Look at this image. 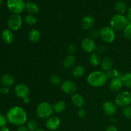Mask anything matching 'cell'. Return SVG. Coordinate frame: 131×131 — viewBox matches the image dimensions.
Segmentation results:
<instances>
[{"mask_svg":"<svg viewBox=\"0 0 131 131\" xmlns=\"http://www.w3.org/2000/svg\"><path fill=\"white\" fill-rule=\"evenodd\" d=\"M6 118L10 124L21 126L26 122L28 115L25 110L21 107L14 106L8 111Z\"/></svg>","mask_w":131,"mask_h":131,"instance_id":"1","label":"cell"},{"mask_svg":"<svg viewBox=\"0 0 131 131\" xmlns=\"http://www.w3.org/2000/svg\"><path fill=\"white\" fill-rule=\"evenodd\" d=\"M107 80V76L104 71H95L89 74L87 78L90 85L99 88L104 85Z\"/></svg>","mask_w":131,"mask_h":131,"instance_id":"2","label":"cell"},{"mask_svg":"<svg viewBox=\"0 0 131 131\" xmlns=\"http://www.w3.org/2000/svg\"><path fill=\"white\" fill-rule=\"evenodd\" d=\"M53 107L47 102L40 103L37 107V115L41 119H48L53 113Z\"/></svg>","mask_w":131,"mask_h":131,"instance_id":"3","label":"cell"},{"mask_svg":"<svg viewBox=\"0 0 131 131\" xmlns=\"http://www.w3.org/2000/svg\"><path fill=\"white\" fill-rule=\"evenodd\" d=\"M127 25V20L122 14H115L110 20V27H111L115 31H117L124 30Z\"/></svg>","mask_w":131,"mask_h":131,"instance_id":"4","label":"cell"},{"mask_svg":"<svg viewBox=\"0 0 131 131\" xmlns=\"http://www.w3.org/2000/svg\"><path fill=\"white\" fill-rule=\"evenodd\" d=\"M116 106L121 107H125L130 106L131 104V93L127 91L120 92L115 99Z\"/></svg>","mask_w":131,"mask_h":131,"instance_id":"5","label":"cell"},{"mask_svg":"<svg viewBox=\"0 0 131 131\" xmlns=\"http://www.w3.org/2000/svg\"><path fill=\"white\" fill-rule=\"evenodd\" d=\"M7 7L14 14H19L26 8V3L23 0H8Z\"/></svg>","mask_w":131,"mask_h":131,"instance_id":"6","label":"cell"},{"mask_svg":"<svg viewBox=\"0 0 131 131\" xmlns=\"http://www.w3.org/2000/svg\"><path fill=\"white\" fill-rule=\"evenodd\" d=\"M99 37L103 42L111 43L115 39V31L110 26L103 27L99 31Z\"/></svg>","mask_w":131,"mask_h":131,"instance_id":"7","label":"cell"},{"mask_svg":"<svg viewBox=\"0 0 131 131\" xmlns=\"http://www.w3.org/2000/svg\"><path fill=\"white\" fill-rule=\"evenodd\" d=\"M23 19L19 14H13L8 19V26L10 30L17 31L22 26Z\"/></svg>","mask_w":131,"mask_h":131,"instance_id":"8","label":"cell"},{"mask_svg":"<svg viewBox=\"0 0 131 131\" xmlns=\"http://www.w3.org/2000/svg\"><path fill=\"white\" fill-rule=\"evenodd\" d=\"M81 47L83 51L88 53H92L94 52L97 49L95 42L90 38H85L81 42Z\"/></svg>","mask_w":131,"mask_h":131,"instance_id":"9","label":"cell"},{"mask_svg":"<svg viewBox=\"0 0 131 131\" xmlns=\"http://www.w3.org/2000/svg\"><path fill=\"white\" fill-rule=\"evenodd\" d=\"M61 88L64 93L71 95L75 93L77 90V86L74 82L70 80H66L61 83Z\"/></svg>","mask_w":131,"mask_h":131,"instance_id":"10","label":"cell"},{"mask_svg":"<svg viewBox=\"0 0 131 131\" xmlns=\"http://www.w3.org/2000/svg\"><path fill=\"white\" fill-rule=\"evenodd\" d=\"M61 124L60 118L56 116H51L47 120L46 123V127L50 130H55L58 129Z\"/></svg>","mask_w":131,"mask_h":131,"instance_id":"11","label":"cell"},{"mask_svg":"<svg viewBox=\"0 0 131 131\" xmlns=\"http://www.w3.org/2000/svg\"><path fill=\"white\" fill-rule=\"evenodd\" d=\"M30 92L27 86L24 84H19L15 87V93L18 97L20 99H24L29 97Z\"/></svg>","mask_w":131,"mask_h":131,"instance_id":"12","label":"cell"},{"mask_svg":"<svg viewBox=\"0 0 131 131\" xmlns=\"http://www.w3.org/2000/svg\"><path fill=\"white\" fill-rule=\"evenodd\" d=\"M124 86L122 78H117L112 79L110 83V88L111 91L115 92H119L121 90Z\"/></svg>","mask_w":131,"mask_h":131,"instance_id":"13","label":"cell"},{"mask_svg":"<svg viewBox=\"0 0 131 131\" xmlns=\"http://www.w3.org/2000/svg\"><path fill=\"white\" fill-rule=\"evenodd\" d=\"M104 111L107 115H113L116 112V106L111 101H106L103 104L102 106Z\"/></svg>","mask_w":131,"mask_h":131,"instance_id":"14","label":"cell"},{"mask_svg":"<svg viewBox=\"0 0 131 131\" xmlns=\"http://www.w3.org/2000/svg\"><path fill=\"white\" fill-rule=\"evenodd\" d=\"M95 24V20L93 17L91 15H86L81 20V25L83 29L85 30L92 29Z\"/></svg>","mask_w":131,"mask_h":131,"instance_id":"15","label":"cell"},{"mask_svg":"<svg viewBox=\"0 0 131 131\" xmlns=\"http://www.w3.org/2000/svg\"><path fill=\"white\" fill-rule=\"evenodd\" d=\"M1 37H2L3 40L7 44H11L14 42V33L10 29H4L1 33Z\"/></svg>","mask_w":131,"mask_h":131,"instance_id":"16","label":"cell"},{"mask_svg":"<svg viewBox=\"0 0 131 131\" xmlns=\"http://www.w3.org/2000/svg\"><path fill=\"white\" fill-rule=\"evenodd\" d=\"M75 62H76V60H75V56L69 54V56H66L64 58L63 61V65L65 69H70L75 66Z\"/></svg>","mask_w":131,"mask_h":131,"instance_id":"17","label":"cell"},{"mask_svg":"<svg viewBox=\"0 0 131 131\" xmlns=\"http://www.w3.org/2000/svg\"><path fill=\"white\" fill-rule=\"evenodd\" d=\"M72 102L75 107L81 108L84 104V97L79 93H75L72 97Z\"/></svg>","mask_w":131,"mask_h":131,"instance_id":"18","label":"cell"},{"mask_svg":"<svg viewBox=\"0 0 131 131\" xmlns=\"http://www.w3.org/2000/svg\"><path fill=\"white\" fill-rule=\"evenodd\" d=\"M1 82L3 85L8 87L14 85L15 83V79L12 75L8 74H4L1 78Z\"/></svg>","mask_w":131,"mask_h":131,"instance_id":"19","label":"cell"},{"mask_svg":"<svg viewBox=\"0 0 131 131\" xmlns=\"http://www.w3.org/2000/svg\"><path fill=\"white\" fill-rule=\"evenodd\" d=\"M101 67L104 71L107 72L110 69H112L113 63L112 60L109 57H106L102 60V62L101 63Z\"/></svg>","mask_w":131,"mask_h":131,"instance_id":"20","label":"cell"},{"mask_svg":"<svg viewBox=\"0 0 131 131\" xmlns=\"http://www.w3.org/2000/svg\"><path fill=\"white\" fill-rule=\"evenodd\" d=\"M85 73L84 68L81 65H78L74 68L72 71V75L75 78H80L84 75Z\"/></svg>","mask_w":131,"mask_h":131,"instance_id":"21","label":"cell"},{"mask_svg":"<svg viewBox=\"0 0 131 131\" xmlns=\"http://www.w3.org/2000/svg\"><path fill=\"white\" fill-rule=\"evenodd\" d=\"M28 37H29V39L31 42L36 43L40 38V33L38 29H33L29 32Z\"/></svg>","mask_w":131,"mask_h":131,"instance_id":"22","label":"cell"},{"mask_svg":"<svg viewBox=\"0 0 131 131\" xmlns=\"http://www.w3.org/2000/svg\"><path fill=\"white\" fill-rule=\"evenodd\" d=\"M26 9L27 11L30 14H35L39 12V8L38 6L36 5L35 3H33L32 2H29V1H27L26 3Z\"/></svg>","mask_w":131,"mask_h":131,"instance_id":"23","label":"cell"},{"mask_svg":"<svg viewBox=\"0 0 131 131\" xmlns=\"http://www.w3.org/2000/svg\"><path fill=\"white\" fill-rule=\"evenodd\" d=\"M52 107H53L54 111H55L57 113H62L65 111L67 105L64 101H60L56 102L54 105H53Z\"/></svg>","mask_w":131,"mask_h":131,"instance_id":"24","label":"cell"},{"mask_svg":"<svg viewBox=\"0 0 131 131\" xmlns=\"http://www.w3.org/2000/svg\"><path fill=\"white\" fill-rule=\"evenodd\" d=\"M90 62L93 66H98L102 62L101 58L98 53H93L90 56Z\"/></svg>","mask_w":131,"mask_h":131,"instance_id":"25","label":"cell"},{"mask_svg":"<svg viewBox=\"0 0 131 131\" xmlns=\"http://www.w3.org/2000/svg\"><path fill=\"white\" fill-rule=\"evenodd\" d=\"M115 9L120 14H123L126 12L127 5L124 1H119L115 5Z\"/></svg>","mask_w":131,"mask_h":131,"instance_id":"26","label":"cell"},{"mask_svg":"<svg viewBox=\"0 0 131 131\" xmlns=\"http://www.w3.org/2000/svg\"><path fill=\"white\" fill-rule=\"evenodd\" d=\"M122 81L124 85H125L127 88H131V73H127L124 74L122 77Z\"/></svg>","mask_w":131,"mask_h":131,"instance_id":"27","label":"cell"},{"mask_svg":"<svg viewBox=\"0 0 131 131\" xmlns=\"http://www.w3.org/2000/svg\"><path fill=\"white\" fill-rule=\"evenodd\" d=\"M27 128L29 131H35L38 129V123L35 120H28L27 122Z\"/></svg>","mask_w":131,"mask_h":131,"instance_id":"28","label":"cell"},{"mask_svg":"<svg viewBox=\"0 0 131 131\" xmlns=\"http://www.w3.org/2000/svg\"><path fill=\"white\" fill-rule=\"evenodd\" d=\"M25 22L26 23V24H28L29 26H33L37 23V19L34 15H32V14H29L25 18Z\"/></svg>","mask_w":131,"mask_h":131,"instance_id":"29","label":"cell"},{"mask_svg":"<svg viewBox=\"0 0 131 131\" xmlns=\"http://www.w3.org/2000/svg\"><path fill=\"white\" fill-rule=\"evenodd\" d=\"M106 74H107V78H110L112 80V79H115V78H118L120 74H119L118 71L116 69H111L107 72Z\"/></svg>","mask_w":131,"mask_h":131,"instance_id":"30","label":"cell"},{"mask_svg":"<svg viewBox=\"0 0 131 131\" xmlns=\"http://www.w3.org/2000/svg\"><path fill=\"white\" fill-rule=\"evenodd\" d=\"M123 35L124 37L128 40H131V23L127 24L123 30Z\"/></svg>","mask_w":131,"mask_h":131,"instance_id":"31","label":"cell"},{"mask_svg":"<svg viewBox=\"0 0 131 131\" xmlns=\"http://www.w3.org/2000/svg\"><path fill=\"white\" fill-rule=\"evenodd\" d=\"M50 81L52 84H53L54 85H58L61 83V79L60 78V76L57 74H54L51 76L50 78Z\"/></svg>","mask_w":131,"mask_h":131,"instance_id":"32","label":"cell"},{"mask_svg":"<svg viewBox=\"0 0 131 131\" xmlns=\"http://www.w3.org/2000/svg\"><path fill=\"white\" fill-rule=\"evenodd\" d=\"M122 114L124 117L126 118L131 119V106H127V107H124L123 110Z\"/></svg>","mask_w":131,"mask_h":131,"instance_id":"33","label":"cell"},{"mask_svg":"<svg viewBox=\"0 0 131 131\" xmlns=\"http://www.w3.org/2000/svg\"><path fill=\"white\" fill-rule=\"evenodd\" d=\"M7 122L6 116H5L2 114H0V127H3L6 126Z\"/></svg>","mask_w":131,"mask_h":131,"instance_id":"34","label":"cell"},{"mask_svg":"<svg viewBox=\"0 0 131 131\" xmlns=\"http://www.w3.org/2000/svg\"><path fill=\"white\" fill-rule=\"evenodd\" d=\"M89 37L92 39L98 38L99 37V31H98L96 29H93V30L90 31V32L89 33Z\"/></svg>","mask_w":131,"mask_h":131,"instance_id":"35","label":"cell"},{"mask_svg":"<svg viewBox=\"0 0 131 131\" xmlns=\"http://www.w3.org/2000/svg\"><path fill=\"white\" fill-rule=\"evenodd\" d=\"M76 51V47L73 44H70L67 47V52L70 54V55H72Z\"/></svg>","mask_w":131,"mask_h":131,"instance_id":"36","label":"cell"},{"mask_svg":"<svg viewBox=\"0 0 131 131\" xmlns=\"http://www.w3.org/2000/svg\"><path fill=\"white\" fill-rule=\"evenodd\" d=\"M78 116H79L80 118H84L86 116V111L83 108H79V110L78 111Z\"/></svg>","mask_w":131,"mask_h":131,"instance_id":"37","label":"cell"},{"mask_svg":"<svg viewBox=\"0 0 131 131\" xmlns=\"http://www.w3.org/2000/svg\"><path fill=\"white\" fill-rule=\"evenodd\" d=\"M9 92H10V90H9L8 87L5 86L1 88V91H0V93H2L3 95H7L9 93Z\"/></svg>","mask_w":131,"mask_h":131,"instance_id":"38","label":"cell"},{"mask_svg":"<svg viewBox=\"0 0 131 131\" xmlns=\"http://www.w3.org/2000/svg\"><path fill=\"white\" fill-rule=\"evenodd\" d=\"M17 131H29V130H28L27 127L24 126V125H21V126H19V127L18 128Z\"/></svg>","mask_w":131,"mask_h":131,"instance_id":"39","label":"cell"},{"mask_svg":"<svg viewBox=\"0 0 131 131\" xmlns=\"http://www.w3.org/2000/svg\"><path fill=\"white\" fill-rule=\"evenodd\" d=\"M106 131H118V129H116V127L113 126V125H111V126H110L109 127H107L106 129Z\"/></svg>","mask_w":131,"mask_h":131,"instance_id":"40","label":"cell"},{"mask_svg":"<svg viewBox=\"0 0 131 131\" xmlns=\"http://www.w3.org/2000/svg\"><path fill=\"white\" fill-rule=\"evenodd\" d=\"M23 101H24V103L26 104H28L30 103L31 99L29 97H25L24 99H23Z\"/></svg>","mask_w":131,"mask_h":131,"instance_id":"41","label":"cell"},{"mask_svg":"<svg viewBox=\"0 0 131 131\" xmlns=\"http://www.w3.org/2000/svg\"><path fill=\"white\" fill-rule=\"evenodd\" d=\"M97 50H98L99 52H104L105 51V47L103 46H99L98 47H97Z\"/></svg>","mask_w":131,"mask_h":131,"instance_id":"42","label":"cell"},{"mask_svg":"<svg viewBox=\"0 0 131 131\" xmlns=\"http://www.w3.org/2000/svg\"><path fill=\"white\" fill-rule=\"evenodd\" d=\"M128 20L131 23V7L130 9L129 10V12H128Z\"/></svg>","mask_w":131,"mask_h":131,"instance_id":"43","label":"cell"},{"mask_svg":"<svg viewBox=\"0 0 131 131\" xmlns=\"http://www.w3.org/2000/svg\"><path fill=\"white\" fill-rule=\"evenodd\" d=\"M0 131H10V129L8 127H3L1 128Z\"/></svg>","mask_w":131,"mask_h":131,"instance_id":"44","label":"cell"},{"mask_svg":"<svg viewBox=\"0 0 131 131\" xmlns=\"http://www.w3.org/2000/svg\"><path fill=\"white\" fill-rule=\"evenodd\" d=\"M35 131H46V130L43 129H37V130H35Z\"/></svg>","mask_w":131,"mask_h":131,"instance_id":"45","label":"cell"},{"mask_svg":"<svg viewBox=\"0 0 131 131\" xmlns=\"http://www.w3.org/2000/svg\"><path fill=\"white\" fill-rule=\"evenodd\" d=\"M3 3V0H0V6H1V5H2Z\"/></svg>","mask_w":131,"mask_h":131,"instance_id":"46","label":"cell"},{"mask_svg":"<svg viewBox=\"0 0 131 131\" xmlns=\"http://www.w3.org/2000/svg\"><path fill=\"white\" fill-rule=\"evenodd\" d=\"M0 91H1V89H0Z\"/></svg>","mask_w":131,"mask_h":131,"instance_id":"47","label":"cell"}]
</instances>
